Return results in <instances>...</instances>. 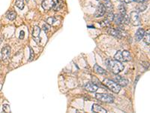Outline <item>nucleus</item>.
<instances>
[{
    "label": "nucleus",
    "instance_id": "20",
    "mask_svg": "<svg viewBox=\"0 0 150 113\" xmlns=\"http://www.w3.org/2000/svg\"><path fill=\"white\" fill-rule=\"evenodd\" d=\"M15 6H16L19 9L23 10L24 8L23 0H16V1H15Z\"/></svg>",
    "mask_w": 150,
    "mask_h": 113
},
{
    "label": "nucleus",
    "instance_id": "4",
    "mask_svg": "<svg viewBox=\"0 0 150 113\" xmlns=\"http://www.w3.org/2000/svg\"><path fill=\"white\" fill-rule=\"evenodd\" d=\"M95 98L100 101L107 102V103H112L114 101V97L112 95L108 94H96Z\"/></svg>",
    "mask_w": 150,
    "mask_h": 113
},
{
    "label": "nucleus",
    "instance_id": "17",
    "mask_svg": "<svg viewBox=\"0 0 150 113\" xmlns=\"http://www.w3.org/2000/svg\"><path fill=\"white\" fill-rule=\"evenodd\" d=\"M123 16L124 15H122L120 14L114 15V18H113V20L115 21V23L118 25H120L122 23V20H123Z\"/></svg>",
    "mask_w": 150,
    "mask_h": 113
},
{
    "label": "nucleus",
    "instance_id": "2",
    "mask_svg": "<svg viewBox=\"0 0 150 113\" xmlns=\"http://www.w3.org/2000/svg\"><path fill=\"white\" fill-rule=\"evenodd\" d=\"M114 58L120 62H128L131 60V55L128 51H118L114 55Z\"/></svg>",
    "mask_w": 150,
    "mask_h": 113
},
{
    "label": "nucleus",
    "instance_id": "27",
    "mask_svg": "<svg viewBox=\"0 0 150 113\" xmlns=\"http://www.w3.org/2000/svg\"><path fill=\"white\" fill-rule=\"evenodd\" d=\"M49 29H50V28H49V27L47 24H44L43 25V30L44 31L47 33L48 31H49Z\"/></svg>",
    "mask_w": 150,
    "mask_h": 113
},
{
    "label": "nucleus",
    "instance_id": "5",
    "mask_svg": "<svg viewBox=\"0 0 150 113\" xmlns=\"http://www.w3.org/2000/svg\"><path fill=\"white\" fill-rule=\"evenodd\" d=\"M129 21L130 23L134 25V26H139L140 24V15L138 12L134 11L130 13L129 15Z\"/></svg>",
    "mask_w": 150,
    "mask_h": 113
},
{
    "label": "nucleus",
    "instance_id": "9",
    "mask_svg": "<svg viewBox=\"0 0 150 113\" xmlns=\"http://www.w3.org/2000/svg\"><path fill=\"white\" fill-rule=\"evenodd\" d=\"M53 5H54L53 0H43L42 3H41V6L46 11H48V10L53 8Z\"/></svg>",
    "mask_w": 150,
    "mask_h": 113
},
{
    "label": "nucleus",
    "instance_id": "30",
    "mask_svg": "<svg viewBox=\"0 0 150 113\" xmlns=\"http://www.w3.org/2000/svg\"><path fill=\"white\" fill-rule=\"evenodd\" d=\"M122 1H123L125 3H127V4H129V3H131L133 0H122Z\"/></svg>",
    "mask_w": 150,
    "mask_h": 113
},
{
    "label": "nucleus",
    "instance_id": "8",
    "mask_svg": "<svg viewBox=\"0 0 150 113\" xmlns=\"http://www.w3.org/2000/svg\"><path fill=\"white\" fill-rule=\"evenodd\" d=\"M114 81L116 82V83L122 87H125L128 84V80H127L126 79L123 78V77L118 75V74H116V76L114 77Z\"/></svg>",
    "mask_w": 150,
    "mask_h": 113
},
{
    "label": "nucleus",
    "instance_id": "16",
    "mask_svg": "<svg viewBox=\"0 0 150 113\" xmlns=\"http://www.w3.org/2000/svg\"><path fill=\"white\" fill-rule=\"evenodd\" d=\"M94 70L96 73L99 74V75H105L107 74V72L105 69H104L102 67H101V66H99L98 65L95 64L94 66Z\"/></svg>",
    "mask_w": 150,
    "mask_h": 113
},
{
    "label": "nucleus",
    "instance_id": "3",
    "mask_svg": "<svg viewBox=\"0 0 150 113\" xmlns=\"http://www.w3.org/2000/svg\"><path fill=\"white\" fill-rule=\"evenodd\" d=\"M103 83H104V85L107 88H109L112 92H113V93L115 94L119 93V91L121 90V86L119 85L114 81H112L108 79H105L103 81Z\"/></svg>",
    "mask_w": 150,
    "mask_h": 113
},
{
    "label": "nucleus",
    "instance_id": "14",
    "mask_svg": "<svg viewBox=\"0 0 150 113\" xmlns=\"http://www.w3.org/2000/svg\"><path fill=\"white\" fill-rule=\"evenodd\" d=\"M63 7V1L62 0H57L56 2H54V5L53 6V9L55 11H58L61 10Z\"/></svg>",
    "mask_w": 150,
    "mask_h": 113
},
{
    "label": "nucleus",
    "instance_id": "1",
    "mask_svg": "<svg viewBox=\"0 0 150 113\" xmlns=\"http://www.w3.org/2000/svg\"><path fill=\"white\" fill-rule=\"evenodd\" d=\"M107 66L113 73L114 74H119L122 71L124 70V66L123 64L116 60H107Z\"/></svg>",
    "mask_w": 150,
    "mask_h": 113
},
{
    "label": "nucleus",
    "instance_id": "25",
    "mask_svg": "<svg viewBox=\"0 0 150 113\" xmlns=\"http://www.w3.org/2000/svg\"><path fill=\"white\" fill-rule=\"evenodd\" d=\"M3 111L5 112H11V109H10V107L8 104H5L3 105Z\"/></svg>",
    "mask_w": 150,
    "mask_h": 113
},
{
    "label": "nucleus",
    "instance_id": "22",
    "mask_svg": "<svg viewBox=\"0 0 150 113\" xmlns=\"http://www.w3.org/2000/svg\"><path fill=\"white\" fill-rule=\"evenodd\" d=\"M113 18H114V14H113L112 12H110L109 14L107 15V17H106L105 19L107 20V21H109L110 23L111 21H113Z\"/></svg>",
    "mask_w": 150,
    "mask_h": 113
},
{
    "label": "nucleus",
    "instance_id": "21",
    "mask_svg": "<svg viewBox=\"0 0 150 113\" xmlns=\"http://www.w3.org/2000/svg\"><path fill=\"white\" fill-rule=\"evenodd\" d=\"M119 14L122 15H125L126 14V8L124 6V4H121L119 6Z\"/></svg>",
    "mask_w": 150,
    "mask_h": 113
},
{
    "label": "nucleus",
    "instance_id": "10",
    "mask_svg": "<svg viewBox=\"0 0 150 113\" xmlns=\"http://www.w3.org/2000/svg\"><path fill=\"white\" fill-rule=\"evenodd\" d=\"M85 89L89 92H95L98 89V87L92 82H88L85 85Z\"/></svg>",
    "mask_w": 150,
    "mask_h": 113
},
{
    "label": "nucleus",
    "instance_id": "19",
    "mask_svg": "<svg viewBox=\"0 0 150 113\" xmlns=\"http://www.w3.org/2000/svg\"><path fill=\"white\" fill-rule=\"evenodd\" d=\"M143 41L144 42L146 43L147 45H149V39H150V35H149V29L148 30V32L146 33H144V35H143Z\"/></svg>",
    "mask_w": 150,
    "mask_h": 113
},
{
    "label": "nucleus",
    "instance_id": "18",
    "mask_svg": "<svg viewBox=\"0 0 150 113\" xmlns=\"http://www.w3.org/2000/svg\"><path fill=\"white\" fill-rule=\"evenodd\" d=\"M6 17L10 20H15V18L17 17V13L15 11H9L6 14Z\"/></svg>",
    "mask_w": 150,
    "mask_h": 113
},
{
    "label": "nucleus",
    "instance_id": "6",
    "mask_svg": "<svg viewBox=\"0 0 150 113\" xmlns=\"http://www.w3.org/2000/svg\"><path fill=\"white\" fill-rule=\"evenodd\" d=\"M106 12V8L104 6V4H99L98 6L96 8V11L95 12V17H103L105 14Z\"/></svg>",
    "mask_w": 150,
    "mask_h": 113
},
{
    "label": "nucleus",
    "instance_id": "28",
    "mask_svg": "<svg viewBox=\"0 0 150 113\" xmlns=\"http://www.w3.org/2000/svg\"><path fill=\"white\" fill-rule=\"evenodd\" d=\"M24 36H25V33L23 30H21L20 33V36H19V39H24Z\"/></svg>",
    "mask_w": 150,
    "mask_h": 113
},
{
    "label": "nucleus",
    "instance_id": "23",
    "mask_svg": "<svg viewBox=\"0 0 150 113\" xmlns=\"http://www.w3.org/2000/svg\"><path fill=\"white\" fill-rule=\"evenodd\" d=\"M46 22H47V23L49 24V25H53L54 23L56 22V20H55L54 17H49V18L47 19V21H46Z\"/></svg>",
    "mask_w": 150,
    "mask_h": 113
},
{
    "label": "nucleus",
    "instance_id": "29",
    "mask_svg": "<svg viewBox=\"0 0 150 113\" xmlns=\"http://www.w3.org/2000/svg\"><path fill=\"white\" fill-rule=\"evenodd\" d=\"M134 2H137V3H145L147 0H133Z\"/></svg>",
    "mask_w": 150,
    "mask_h": 113
},
{
    "label": "nucleus",
    "instance_id": "31",
    "mask_svg": "<svg viewBox=\"0 0 150 113\" xmlns=\"http://www.w3.org/2000/svg\"><path fill=\"white\" fill-rule=\"evenodd\" d=\"M26 2H29V0H26Z\"/></svg>",
    "mask_w": 150,
    "mask_h": 113
},
{
    "label": "nucleus",
    "instance_id": "7",
    "mask_svg": "<svg viewBox=\"0 0 150 113\" xmlns=\"http://www.w3.org/2000/svg\"><path fill=\"white\" fill-rule=\"evenodd\" d=\"M1 54H2V60L4 61L7 60L10 57V55H11V48L8 45L5 46L2 49Z\"/></svg>",
    "mask_w": 150,
    "mask_h": 113
},
{
    "label": "nucleus",
    "instance_id": "11",
    "mask_svg": "<svg viewBox=\"0 0 150 113\" xmlns=\"http://www.w3.org/2000/svg\"><path fill=\"white\" fill-rule=\"evenodd\" d=\"M92 111L93 112H101V113H106L107 110L103 107L99 106L98 104H93L92 106Z\"/></svg>",
    "mask_w": 150,
    "mask_h": 113
},
{
    "label": "nucleus",
    "instance_id": "24",
    "mask_svg": "<svg viewBox=\"0 0 150 113\" xmlns=\"http://www.w3.org/2000/svg\"><path fill=\"white\" fill-rule=\"evenodd\" d=\"M110 22L107 21V20L106 19H104V20H102V21H101V26L102 27H107V26L110 25Z\"/></svg>",
    "mask_w": 150,
    "mask_h": 113
},
{
    "label": "nucleus",
    "instance_id": "13",
    "mask_svg": "<svg viewBox=\"0 0 150 113\" xmlns=\"http://www.w3.org/2000/svg\"><path fill=\"white\" fill-rule=\"evenodd\" d=\"M108 33L111 35H113V36H116L118 38H120L121 37V35L122 33L119 31V29H113V28H110L109 29L107 30Z\"/></svg>",
    "mask_w": 150,
    "mask_h": 113
},
{
    "label": "nucleus",
    "instance_id": "26",
    "mask_svg": "<svg viewBox=\"0 0 150 113\" xmlns=\"http://www.w3.org/2000/svg\"><path fill=\"white\" fill-rule=\"evenodd\" d=\"M29 49H30V56H29V61H31V60L33 59V57H34V51H33L32 48H31V47L29 48Z\"/></svg>",
    "mask_w": 150,
    "mask_h": 113
},
{
    "label": "nucleus",
    "instance_id": "12",
    "mask_svg": "<svg viewBox=\"0 0 150 113\" xmlns=\"http://www.w3.org/2000/svg\"><path fill=\"white\" fill-rule=\"evenodd\" d=\"M40 32H41L40 27H38V26H35L34 28H33V30H32V37L35 39L36 42H37L38 38H39Z\"/></svg>",
    "mask_w": 150,
    "mask_h": 113
},
{
    "label": "nucleus",
    "instance_id": "15",
    "mask_svg": "<svg viewBox=\"0 0 150 113\" xmlns=\"http://www.w3.org/2000/svg\"><path fill=\"white\" fill-rule=\"evenodd\" d=\"M144 29H139L136 32V34H135V39L137 41V42H139V41H140L143 37V35H144Z\"/></svg>",
    "mask_w": 150,
    "mask_h": 113
}]
</instances>
